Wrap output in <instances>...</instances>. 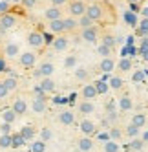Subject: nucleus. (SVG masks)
<instances>
[{
  "label": "nucleus",
  "mask_w": 148,
  "mask_h": 152,
  "mask_svg": "<svg viewBox=\"0 0 148 152\" xmlns=\"http://www.w3.org/2000/svg\"><path fill=\"white\" fill-rule=\"evenodd\" d=\"M86 4L82 2V0H71L70 6H68V11H70V17L73 18H81L84 13H86Z\"/></svg>",
  "instance_id": "1"
},
{
  "label": "nucleus",
  "mask_w": 148,
  "mask_h": 152,
  "mask_svg": "<svg viewBox=\"0 0 148 152\" xmlns=\"http://www.w3.org/2000/svg\"><path fill=\"white\" fill-rule=\"evenodd\" d=\"M18 62H20V66L29 70V68H33L35 66V62H37V55L33 51H24V53H20V57H18Z\"/></svg>",
  "instance_id": "2"
},
{
  "label": "nucleus",
  "mask_w": 148,
  "mask_h": 152,
  "mask_svg": "<svg viewBox=\"0 0 148 152\" xmlns=\"http://www.w3.org/2000/svg\"><path fill=\"white\" fill-rule=\"evenodd\" d=\"M86 15L91 22H97V20H101L102 18V6H99V4H90L88 7H86Z\"/></svg>",
  "instance_id": "3"
},
{
  "label": "nucleus",
  "mask_w": 148,
  "mask_h": 152,
  "mask_svg": "<svg viewBox=\"0 0 148 152\" xmlns=\"http://www.w3.org/2000/svg\"><path fill=\"white\" fill-rule=\"evenodd\" d=\"M28 44L31 48H37V50L42 48L46 44V42H44V35H42L40 31H31V33L28 35Z\"/></svg>",
  "instance_id": "4"
},
{
  "label": "nucleus",
  "mask_w": 148,
  "mask_h": 152,
  "mask_svg": "<svg viewBox=\"0 0 148 152\" xmlns=\"http://www.w3.org/2000/svg\"><path fill=\"white\" fill-rule=\"evenodd\" d=\"M17 24V17L11 15V13H4V15H0V31H4L6 29H11L13 26Z\"/></svg>",
  "instance_id": "5"
},
{
  "label": "nucleus",
  "mask_w": 148,
  "mask_h": 152,
  "mask_svg": "<svg viewBox=\"0 0 148 152\" xmlns=\"http://www.w3.org/2000/svg\"><path fill=\"white\" fill-rule=\"evenodd\" d=\"M79 128H81V132L86 136V137H90V136H93L95 132H97V125H95L91 119H82Z\"/></svg>",
  "instance_id": "6"
},
{
  "label": "nucleus",
  "mask_w": 148,
  "mask_h": 152,
  "mask_svg": "<svg viewBox=\"0 0 148 152\" xmlns=\"http://www.w3.org/2000/svg\"><path fill=\"white\" fill-rule=\"evenodd\" d=\"M81 39L84 42H90V44H93V42H97L99 39V29L97 28H88V29H82V33H81Z\"/></svg>",
  "instance_id": "7"
},
{
  "label": "nucleus",
  "mask_w": 148,
  "mask_h": 152,
  "mask_svg": "<svg viewBox=\"0 0 148 152\" xmlns=\"http://www.w3.org/2000/svg\"><path fill=\"white\" fill-rule=\"evenodd\" d=\"M81 95H82V101H93L99 94H97V90H95V86H93L91 83H88V84H84V86H82Z\"/></svg>",
  "instance_id": "8"
},
{
  "label": "nucleus",
  "mask_w": 148,
  "mask_h": 152,
  "mask_svg": "<svg viewBox=\"0 0 148 152\" xmlns=\"http://www.w3.org/2000/svg\"><path fill=\"white\" fill-rule=\"evenodd\" d=\"M123 18H124L126 26H130V28H137V24H139V17H137V13L132 11V9H124Z\"/></svg>",
  "instance_id": "9"
},
{
  "label": "nucleus",
  "mask_w": 148,
  "mask_h": 152,
  "mask_svg": "<svg viewBox=\"0 0 148 152\" xmlns=\"http://www.w3.org/2000/svg\"><path fill=\"white\" fill-rule=\"evenodd\" d=\"M68 46H70V39L64 37V35L53 39V42H51V48H53L55 51H64V50H68Z\"/></svg>",
  "instance_id": "10"
},
{
  "label": "nucleus",
  "mask_w": 148,
  "mask_h": 152,
  "mask_svg": "<svg viewBox=\"0 0 148 152\" xmlns=\"http://www.w3.org/2000/svg\"><path fill=\"white\" fill-rule=\"evenodd\" d=\"M59 123L60 125H64V126H70L75 123V114H73L71 110H62L59 114Z\"/></svg>",
  "instance_id": "11"
},
{
  "label": "nucleus",
  "mask_w": 148,
  "mask_h": 152,
  "mask_svg": "<svg viewBox=\"0 0 148 152\" xmlns=\"http://www.w3.org/2000/svg\"><path fill=\"white\" fill-rule=\"evenodd\" d=\"M11 110L17 114V115H24L28 112V103L22 99V97H18V99H15L13 106H11Z\"/></svg>",
  "instance_id": "12"
},
{
  "label": "nucleus",
  "mask_w": 148,
  "mask_h": 152,
  "mask_svg": "<svg viewBox=\"0 0 148 152\" xmlns=\"http://www.w3.org/2000/svg\"><path fill=\"white\" fill-rule=\"evenodd\" d=\"M133 108V101H132V97L126 94V95H121L119 97V110L121 112H130Z\"/></svg>",
  "instance_id": "13"
},
{
  "label": "nucleus",
  "mask_w": 148,
  "mask_h": 152,
  "mask_svg": "<svg viewBox=\"0 0 148 152\" xmlns=\"http://www.w3.org/2000/svg\"><path fill=\"white\" fill-rule=\"evenodd\" d=\"M44 17L49 20V22H51V20H60V18H62V9L51 6V7H48L46 11H44Z\"/></svg>",
  "instance_id": "14"
},
{
  "label": "nucleus",
  "mask_w": 148,
  "mask_h": 152,
  "mask_svg": "<svg viewBox=\"0 0 148 152\" xmlns=\"http://www.w3.org/2000/svg\"><path fill=\"white\" fill-rule=\"evenodd\" d=\"M4 53L7 59H15L18 53H20V46L17 44V42H7L6 48H4Z\"/></svg>",
  "instance_id": "15"
},
{
  "label": "nucleus",
  "mask_w": 148,
  "mask_h": 152,
  "mask_svg": "<svg viewBox=\"0 0 148 152\" xmlns=\"http://www.w3.org/2000/svg\"><path fill=\"white\" fill-rule=\"evenodd\" d=\"M38 86H40V88L44 90L46 94H53V92H55V81L51 79V77H44V79H40Z\"/></svg>",
  "instance_id": "16"
},
{
  "label": "nucleus",
  "mask_w": 148,
  "mask_h": 152,
  "mask_svg": "<svg viewBox=\"0 0 148 152\" xmlns=\"http://www.w3.org/2000/svg\"><path fill=\"white\" fill-rule=\"evenodd\" d=\"M38 72H40V77H42V79H44V77H51V75H53V72H55L53 62H42L40 68H38Z\"/></svg>",
  "instance_id": "17"
},
{
  "label": "nucleus",
  "mask_w": 148,
  "mask_h": 152,
  "mask_svg": "<svg viewBox=\"0 0 148 152\" xmlns=\"http://www.w3.org/2000/svg\"><path fill=\"white\" fill-rule=\"evenodd\" d=\"M79 112L84 114V115L93 114V112H95V104H93V101H81V103H79Z\"/></svg>",
  "instance_id": "18"
},
{
  "label": "nucleus",
  "mask_w": 148,
  "mask_h": 152,
  "mask_svg": "<svg viewBox=\"0 0 148 152\" xmlns=\"http://www.w3.org/2000/svg\"><path fill=\"white\" fill-rule=\"evenodd\" d=\"M77 147L81 152H90V150H93V139L91 137H81Z\"/></svg>",
  "instance_id": "19"
},
{
  "label": "nucleus",
  "mask_w": 148,
  "mask_h": 152,
  "mask_svg": "<svg viewBox=\"0 0 148 152\" xmlns=\"http://www.w3.org/2000/svg\"><path fill=\"white\" fill-rule=\"evenodd\" d=\"M99 68H101V72H104V73H112V72H113V68H115V62H113V59H112V57L102 59V61L99 62Z\"/></svg>",
  "instance_id": "20"
},
{
  "label": "nucleus",
  "mask_w": 148,
  "mask_h": 152,
  "mask_svg": "<svg viewBox=\"0 0 148 152\" xmlns=\"http://www.w3.org/2000/svg\"><path fill=\"white\" fill-rule=\"evenodd\" d=\"M135 35L137 37H148V18H141V22L137 24V29H135Z\"/></svg>",
  "instance_id": "21"
},
{
  "label": "nucleus",
  "mask_w": 148,
  "mask_h": 152,
  "mask_svg": "<svg viewBox=\"0 0 148 152\" xmlns=\"http://www.w3.org/2000/svg\"><path fill=\"white\" fill-rule=\"evenodd\" d=\"M18 134L22 136L26 141H33V137H35V128L31 126V125H26V126L20 128V132H18Z\"/></svg>",
  "instance_id": "22"
},
{
  "label": "nucleus",
  "mask_w": 148,
  "mask_h": 152,
  "mask_svg": "<svg viewBox=\"0 0 148 152\" xmlns=\"http://www.w3.org/2000/svg\"><path fill=\"white\" fill-rule=\"evenodd\" d=\"M46 108H48V104L42 99H33V103H31V110H33L35 114H44Z\"/></svg>",
  "instance_id": "23"
},
{
  "label": "nucleus",
  "mask_w": 148,
  "mask_h": 152,
  "mask_svg": "<svg viewBox=\"0 0 148 152\" xmlns=\"http://www.w3.org/2000/svg\"><path fill=\"white\" fill-rule=\"evenodd\" d=\"M123 136H124V132H123L121 128H117V126H112V128H110V132H108V139L115 141V143H117V141H121Z\"/></svg>",
  "instance_id": "24"
},
{
  "label": "nucleus",
  "mask_w": 148,
  "mask_h": 152,
  "mask_svg": "<svg viewBox=\"0 0 148 152\" xmlns=\"http://www.w3.org/2000/svg\"><path fill=\"white\" fill-rule=\"evenodd\" d=\"M130 125H133V126H137V128H143L144 125H146V115L144 114H133V117H132V123Z\"/></svg>",
  "instance_id": "25"
},
{
  "label": "nucleus",
  "mask_w": 148,
  "mask_h": 152,
  "mask_svg": "<svg viewBox=\"0 0 148 152\" xmlns=\"http://www.w3.org/2000/svg\"><path fill=\"white\" fill-rule=\"evenodd\" d=\"M49 31L51 33H64V22L60 20H51L49 22Z\"/></svg>",
  "instance_id": "26"
},
{
  "label": "nucleus",
  "mask_w": 148,
  "mask_h": 152,
  "mask_svg": "<svg viewBox=\"0 0 148 152\" xmlns=\"http://www.w3.org/2000/svg\"><path fill=\"white\" fill-rule=\"evenodd\" d=\"M93 86H95V90H97V94H99V95L108 94V90H110V84H108V81H104V79L97 81V83H95Z\"/></svg>",
  "instance_id": "27"
},
{
  "label": "nucleus",
  "mask_w": 148,
  "mask_h": 152,
  "mask_svg": "<svg viewBox=\"0 0 148 152\" xmlns=\"http://www.w3.org/2000/svg\"><path fill=\"white\" fill-rule=\"evenodd\" d=\"M62 22H64V31H73L75 28H79V22H77V18H73V17L62 18Z\"/></svg>",
  "instance_id": "28"
},
{
  "label": "nucleus",
  "mask_w": 148,
  "mask_h": 152,
  "mask_svg": "<svg viewBox=\"0 0 148 152\" xmlns=\"http://www.w3.org/2000/svg\"><path fill=\"white\" fill-rule=\"evenodd\" d=\"M108 84H110V88H112V90H121V88H123V84H124V81L119 77V75H112V79L108 81Z\"/></svg>",
  "instance_id": "29"
},
{
  "label": "nucleus",
  "mask_w": 148,
  "mask_h": 152,
  "mask_svg": "<svg viewBox=\"0 0 148 152\" xmlns=\"http://www.w3.org/2000/svg\"><path fill=\"white\" fill-rule=\"evenodd\" d=\"M18 115L11 110V108H7V110H4L2 112V119H4V123H7V125H11V123H15V119H17Z\"/></svg>",
  "instance_id": "30"
},
{
  "label": "nucleus",
  "mask_w": 148,
  "mask_h": 152,
  "mask_svg": "<svg viewBox=\"0 0 148 152\" xmlns=\"http://www.w3.org/2000/svg\"><path fill=\"white\" fill-rule=\"evenodd\" d=\"M123 132H124V136H128V137H132V139H135L137 136H139V134H141V130H139V128H137V126H133V125H128V126H126V128L123 130Z\"/></svg>",
  "instance_id": "31"
},
{
  "label": "nucleus",
  "mask_w": 148,
  "mask_h": 152,
  "mask_svg": "<svg viewBox=\"0 0 148 152\" xmlns=\"http://www.w3.org/2000/svg\"><path fill=\"white\" fill-rule=\"evenodd\" d=\"M2 83H4V86L7 88V92H13V90H17V86H18V81H17L15 77H7V79H4Z\"/></svg>",
  "instance_id": "32"
},
{
  "label": "nucleus",
  "mask_w": 148,
  "mask_h": 152,
  "mask_svg": "<svg viewBox=\"0 0 148 152\" xmlns=\"http://www.w3.org/2000/svg\"><path fill=\"white\" fill-rule=\"evenodd\" d=\"M104 152H119V143H115V141L108 139V141H104Z\"/></svg>",
  "instance_id": "33"
},
{
  "label": "nucleus",
  "mask_w": 148,
  "mask_h": 152,
  "mask_svg": "<svg viewBox=\"0 0 148 152\" xmlns=\"http://www.w3.org/2000/svg\"><path fill=\"white\" fill-rule=\"evenodd\" d=\"M31 152H46V143L42 139L33 141V143H31Z\"/></svg>",
  "instance_id": "34"
},
{
  "label": "nucleus",
  "mask_w": 148,
  "mask_h": 152,
  "mask_svg": "<svg viewBox=\"0 0 148 152\" xmlns=\"http://www.w3.org/2000/svg\"><path fill=\"white\" fill-rule=\"evenodd\" d=\"M77 22H79V28H81V29H88V28H93V22H91V20H90L86 15H82V17L77 20Z\"/></svg>",
  "instance_id": "35"
},
{
  "label": "nucleus",
  "mask_w": 148,
  "mask_h": 152,
  "mask_svg": "<svg viewBox=\"0 0 148 152\" xmlns=\"http://www.w3.org/2000/svg\"><path fill=\"white\" fill-rule=\"evenodd\" d=\"M115 42H117V40H115V37H113V35H110V33H106V35H102V44H104V46H108L110 50H113V46H115Z\"/></svg>",
  "instance_id": "36"
},
{
  "label": "nucleus",
  "mask_w": 148,
  "mask_h": 152,
  "mask_svg": "<svg viewBox=\"0 0 148 152\" xmlns=\"http://www.w3.org/2000/svg\"><path fill=\"white\" fill-rule=\"evenodd\" d=\"M88 77H90V73H88L86 68H75V79H79V81H86Z\"/></svg>",
  "instance_id": "37"
},
{
  "label": "nucleus",
  "mask_w": 148,
  "mask_h": 152,
  "mask_svg": "<svg viewBox=\"0 0 148 152\" xmlns=\"http://www.w3.org/2000/svg\"><path fill=\"white\" fill-rule=\"evenodd\" d=\"M11 147V134H2L0 136V148H9Z\"/></svg>",
  "instance_id": "38"
},
{
  "label": "nucleus",
  "mask_w": 148,
  "mask_h": 152,
  "mask_svg": "<svg viewBox=\"0 0 148 152\" xmlns=\"http://www.w3.org/2000/svg\"><path fill=\"white\" fill-rule=\"evenodd\" d=\"M26 143V139L20 136V134H15V136H11V147H15V148H18V147H22Z\"/></svg>",
  "instance_id": "39"
},
{
  "label": "nucleus",
  "mask_w": 148,
  "mask_h": 152,
  "mask_svg": "<svg viewBox=\"0 0 148 152\" xmlns=\"http://www.w3.org/2000/svg\"><path fill=\"white\" fill-rule=\"evenodd\" d=\"M117 66H119V70H121V72H128V70H132V61L124 57V59H121V61H119Z\"/></svg>",
  "instance_id": "40"
},
{
  "label": "nucleus",
  "mask_w": 148,
  "mask_h": 152,
  "mask_svg": "<svg viewBox=\"0 0 148 152\" xmlns=\"http://www.w3.org/2000/svg\"><path fill=\"white\" fill-rule=\"evenodd\" d=\"M97 53L102 57V59H108V57H112V50L108 48V46H104V44H101L99 48H97Z\"/></svg>",
  "instance_id": "41"
},
{
  "label": "nucleus",
  "mask_w": 148,
  "mask_h": 152,
  "mask_svg": "<svg viewBox=\"0 0 148 152\" xmlns=\"http://www.w3.org/2000/svg\"><path fill=\"white\" fill-rule=\"evenodd\" d=\"M51 137H53V132H51L48 126H44L40 130V139L44 141V143H46V141H51Z\"/></svg>",
  "instance_id": "42"
},
{
  "label": "nucleus",
  "mask_w": 148,
  "mask_h": 152,
  "mask_svg": "<svg viewBox=\"0 0 148 152\" xmlns=\"http://www.w3.org/2000/svg\"><path fill=\"white\" fill-rule=\"evenodd\" d=\"M64 68H77V57L75 55H68L64 59Z\"/></svg>",
  "instance_id": "43"
},
{
  "label": "nucleus",
  "mask_w": 148,
  "mask_h": 152,
  "mask_svg": "<svg viewBox=\"0 0 148 152\" xmlns=\"http://www.w3.org/2000/svg\"><path fill=\"white\" fill-rule=\"evenodd\" d=\"M132 81L133 83H144V72L143 70H137V72H133V75H132Z\"/></svg>",
  "instance_id": "44"
},
{
  "label": "nucleus",
  "mask_w": 148,
  "mask_h": 152,
  "mask_svg": "<svg viewBox=\"0 0 148 152\" xmlns=\"http://www.w3.org/2000/svg\"><path fill=\"white\" fill-rule=\"evenodd\" d=\"M143 147H144V141H143V139H137V137H135L133 141H130V148L135 150V152H137V150H141Z\"/></svg>",
  "instance_id": "45"
},
{
  "label": "nucleus",
  "mask_w": 148,
  "mask_h": 152,
  "mask_svg": "<svg viewBox=\"0 0 148 152\" xmlns=\"http://www.w3.org/2000/svg\"><path fill=\"white\" fill-rule=\"evenodd\" d=\"M33 94H35V99H42V101H46V92L42 90L38 84H37L35 88H33Z\"/></svg>",
  "instance_id": "46"
},
{
  "label": "nucleus",
  "mask_w": 148,
  "mask_h": 152,
  "mask_svg": "<svg viewBox=\"0 0 148 152\" xmlns=\"http://www.w3.org/2000/svg\"><path fill=\"white\" fill-rule=\"evenodd\" d=\"M137 51H139L141 55H144V53H148V37H144V39L141 40V46L137 48Z\"/></svg>",
  "instance_id": "47"
},
{
  "label": "nucleus",
  "mask_w": 148,
  "mask_h": 152,
  "mask_svg": "<svg viewBox=\"0 0 148 152\" xmlns=\"http://www.w3.org/2000/svg\"><path fill=\"white\" fill-rule=\"evenodd\" d=\"M7 88H6V86H4V83L2 81H0V99H4V97H7Z\"/></svg>",
  "instance_id": "48"
},
{
  "label": "nucleus",
  "mask_w": 148,
  "mask_h": 152,
  "mask_svg": "<svg viewBox=\"0 0 148 152\" xmlns=\"http://www.w3.org/2000/svg\"><path fill=\"white\" fill-rule=\"evenodd\" d=\"M0 130H2V134H11V125H7V123H2Z\"/></svg>",
  "instance_id": "49"
},
{
  "label": "nucleus",
  "mask_w": 148,
  "mask_h": 152,
  "mask_svg": "<svg viewBox=\"0 0 148 152\" xmlns=\"http://www.w3.org/2000/svg\"><path fill=\"white\" fill-rule=\"evenodd\" d=\"M35 4H37V0H22V6H24V7H28V9H31Z\"/></svg>",
  "instance_id": "50"
},
{
  "label": "nucleus",
  "mask_w": 148,
  "mask_h": 152,
  "mask_svg": "<svg viewBox=\"0 0 148 152\" xmlns=\"http://www.w3.org/2000/svg\"><path fill=\"white\" fill-rule=\"evenodd\" d=\"M108 112H117V110H115V103L113 101H106V114Z\"/></svg>",
  "instance_id": "51"
},
{
  "label": "nucleus",
  "mask_w": 148,
  "mask_h": 152,
  "mask_svg": "<svg viewBox=\"0 0 148 152\" xmlns=\"http://www.w3.org/2000/svg\"><path fill=\"white\" fill-rule=\"evenodd\" d=\"M133 51H137L135 48H130V46H124L123 48V55H133Z\"/></svg>",
  "instance_id": "52"
},
{
  "label": "nucleus",
  "mask_w": 148,
  "mask_h": 152,
  "mask_svg": "<svg viewBox=\"0 0 148 152\" xmlns=\"http://www.w3.org/2000/svg\"><path fill=\"white\" fill-rule=\"evenodd\" d=\"M7 7H9V2H6V0H4V2H0V13H7Z\"/></svg>",
  "instance_id": "53"
},
{
  "label": "nucleus",
  "mask_w": 148,
  "mask_h": 152,
  "mask_svg": "<svg viewBox=\"0 0 148 152\" xmlns=\"http://www.w3.org/2000/svg\"><path fill=\"white\" fill-rule=\"evenodd\" d=\"M68 2V0H51V4H53L55 7H60V6H64Z\"/></svg>",
  "instance_id": "54"
},
{
  "label": "nucleus",
  "mask_w": 148,
  "mask_h": 152,
  "mask_svg": "<svg viewBox=\"0 0 148 152\" xmlns=\"http://www.w3.org/2000/svg\"><path fill=\"white\" fill-rule=\"evenodd\" d=\"M141 18H148V6L141 7Z\"/></svg>",
  "instance_id": "55"
},
{
  "label": "nucleus",
  "mask_w": 148,
  "mask_h": 152,
  "mask_svg": "<svg viewBox=\"0 0 148 152\" xmlns=\"http://www.w3.org/2000/svg\"><path fill=\"white\" fill-rule=\"evenodd\" d=\"M143 141H148V132H144V134H143Z\"/></svg>",
  "instance_id": "56"
},
{
  "label": "nucleus",
  "mask_w": 148,
  "mask_h": 152,
  "mask_svg": "<svg viewBox=\"0 0 148 152\" xmlns=\"http://www.w3.org/2000/svg\"><path fill=\"white\" fill-rule=\"evenodd\" d=\"M6 2H15V4H18V2H22V0H6Z\"/></svg>",
  "instance_id": "57"
},
{
  "label": "nucleus",
  "mask_w": 148,
  "mask_h": 152,
  "mask_svg": "<svg viewBox=\"0 0 148 152\" xmlns=\"http://www.w3.org/2000/svg\"><path fill=\"white\" fill-rule=\"evenodd\" d=\"M143 59H144V62H148V53H144V55H143Z\"/></svg>",
  "instance_id": "58"
},
{
  "label": "nucleus",
  "mask_w": 148,
  "mask_h": 152,
  "mask_svg": "<svg viewBox=\"0 0 148 152\" xmlns=\"http://www.w3.org/2000/svg\"><path fill=\"white\" fill-rule=\"evenodd\" d=\"M126 2H130V4H135V2H137V0H126Z\"/></svg>",
  "instance_id": "59"
},
{
  "label": "nucleus",
  "mask_w": 148,
  "mask_h": 152,
  "mask_svg": "<svg viewBox=\"0 0 148 152\" xmlns=\"http://www.w3.org/2000/svg\"><path fill=\"white\" fill-rule=\"evenodd\" d=\"M2 68H4V62H2V61H0V70H2Z\"/></svg>",
  "instance_id": "60"
}]
</instances>
